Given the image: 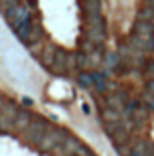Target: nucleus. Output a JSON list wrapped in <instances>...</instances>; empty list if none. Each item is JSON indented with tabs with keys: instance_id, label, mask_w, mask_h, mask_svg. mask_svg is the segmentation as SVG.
<instances>
[{
	"instance_id": "nucleus-11",
	"label": "nucleus",
	"mask_w": 154,
	"mask_h": 156,
	"mask_svg": "<svg viewBox=\"0 0 154 156\" xmlns=\"http://www.w3.org/2000/svg\"><path fill=\"white\" fill-rule=\"evenodd\" d=\"M85 24L93 29H100V31H107V24H105V18L100 15V16H85Z\"/></svg>"
},
{
	"instance_id": "nucleus-2",
	"label": "nucleus",
	"mask_w": 154,
	"mask_h": 156,
	"mask_svg": "<svg viewBox=\"0 0 154 156\" xmlns=\"http://www.w3.org/2000/svg\"><path fill=\"white\" fill-rule=\"evenodd\" d=\"M49 129H51V127H49V122H47L45 118L35 116L33 118V122H31V125L24 131V138H26L29 144L40 145V142L44 140V136L47 134Z\"/></svg>"
},
{
	"instance_id": "nucleus-22",
	"label": "nucleus",
	"mask_w": 154,
	"mask_h": 156,
	"mask_svg": "<svg viewBox=\"0 0 154 156\" xmlns=\"http://www.w3.org/2000/svg\"><path fill=\"white\" fill-rule=\"evenodd\" d=\"M37 5H38V2H37V0H27V7H33V9H37Z\"/></svg>"
},
{
	"instance_id": "nucleus-21",
	"label": "nucleus",
	"mask_w": 154,
	"mask_h": 156,
	"mask_svg": "<svg viewBox=\"0 0 154 156\" xmlns=\"http://www.w3.org/2000/svg\"><path fill=\"white\" fill-rule=\"evenodd\" d=\"M145 91H147L149 94H154V78H151V80L145 82Z\"/></svg>"
},
{
	"instance_id": "nucleus-23",
	"label": "nucleus",
	"mask_w": 154,
	"mask_h": 156,
	"mask_svg": "<svg viewBox=\"0 0 154 156\" xmlns=\"http://www.w3.org/2000/svg\"><path fill=\"white\" fill-rule=\"evenodd\" d=\"M22 102H24V105H29V107L33 105V100L31 98H22Z\"/></svg>"
},
{
	"instance_id": "nucleus-17",
	"label": "nucleus",
	"mask_w": 154,
	"mask_h": 156,
	"mask_svg": "<svg viewBox=\"0 0 154 156\" xmlns=\"http://www.w3.org/2000/svg\"><path fill=\"white\" fill-rule=\"evenodd\" d=\"M89 58H91V67H98V66H100V64L105 60V58L102 56V51H100L98 47H96V49H94V51L89 55Z\"/></svg>"
},
{
	"instance_id": "nucleus-12",
	"label": "nucleus",
	"mask_w": 154,
	"mask_h": 156,
	"mask_svg": "<svg viewBox=\"0 0 154 156\" xmlns=\"http://www.w3.org/2000/svg\"><path fill=\"white\" fill-rule=\"evenodd\" d=\"M102 118H103V123H111V122H121L120 111L111 109V107H105V111L102 113Z\"/></svg>"
},
{
	"instance_id": "nucleus-19",
	"label": "nucleus",
	"mask_w": 154,
	"mask_h": 156,
	"mask_svg": "<svg viewBox=\"0 0 154 156\" xmlns=\"http://www.w3.org/2000/svg\"><path fill=\"white\" fill-rule=\"evenodd\" d=\"M94 49H96V45H94V44H93L89 38H85V40H82V42H80V51H82V53L91 55Z\"/></svg>"
},
{
	"instance_id": "nucleus-5",
	"label": "nucleus",
	"mask_w": 154,
	"mask_h": 156,
	"mask_svg": "<svg viewBox=\"0 0 154 156\" xmlns=\"http://www.w3.org/2000/svg\"><path fill=\"white\" fill-rule=\"evenodd\" d=\"M67 62H69V53L62 47H58V53H56V58H54V64H53V73L54 75H65L67 71Z\"/></svg>"
},
{
	"instance_id": "nucleus-15",
	"label": "nucleus",
	"mask_w": 154,
	"mask_h": 156,
	"mask_svg": "<svg viewBox=\"0 0 154 156\" xmlns=\"http://www.w3.org/2000/svg\"><path fill=\"white\" fill-rule=\"evenodd\" d=\"M136 20H143V22H154V9L152 7H142L136 15Z\"/></svg>"
},
{
	"instance_id": "nucleus-4",
	"label": "nucleus",
	"mask_w": 154,
	"mask_h": 156,
	"mask_svg": "<svg viewBox=\"0 0 154 156\" xmlns=\"http://www.w3.org/2000/svg\"><path fill=\"white\" fill-rule=\"evenodd\" d=\"M56 53H58V47L54 45V44H51V42H47L45 45H44V49L40 51V64L44 66V67H53V64H54V58H56Z\"/></svg>"
},
{
	"instance_id": "nucleus-25",
	"label": "nucleus",
	"mask_w": 154,
	"mask_h": 156,
	"mask_svg": "<svg viewBox=\"0 0 154 156\" xmlns=\"http://www.w3.org/2000/svg\"><path fill=\"white\" fill-rule=\"evenodd\" d=\"M91 156H98V154H94V153H93V154H91Z\"/></svg>"
},
{
	"instance_id": "nucleus-13",
	"label": "nucleus",
	"mask_w": 154,
	"mask_h": 156,
	"mask_svg": "<svg viewBox=\"0 0 154 156\" xmlns=\"http://www.w3.org/2000/svg\"><path fill=\"white\" fill-rule=\"evenodd\" d=\"M76 62H78V69H82V71L91 69V58H89V55H87V53L78 51V53H76Z\"/></svg>"
},
{
	"instance_id": "nucleus-3",
	"label": "nucleus",
	"mask_w": 154,
	"mask_h": 156,
	"mask_svg": "<svg viewBox=\"0 0 154 156\" xmlns=\"http://www.w3.org/2000/svg\"><path fill=\"white\" fill-rule=\"evenodd\" d=\"M64 151L67 153L69 156H91L93 153L80 142L76 140L75 136H69L67 140H65V144H64Z\"/></svg>"
},
{
	"instance_id": "nucleus-7",
	"label": "nucleus",
	"mask_w": 154,
	"mask_h": 156,
	"mask_svg": "<svg viewBox=\"0 0 154 156\" xmlns=\"http://www.w3.org/2000/svg\"><path fill=\"white\" fill-rule=\"evenodd\" d=\"M82 7L85 16H100L102 15V2L100 0H82Z\"/></svg>"
},
{
	"instance_id": "nucleus-18",
	"label": "nucleus",
	"mask_w": 154,
	"mask_h": 156,
	"mask_svg": "<svg viewBox=\"0 0 154 156\" xmlns=\"http://www.w3.org/2000/svg\"><path fill=\"white\" fill-rule=\"evenodd\" d=\"M143 75L147 76V80L154 78V60H143Z\"/></svg>"
},
{
	"instance_id": "nucleus-1",
	"label": "nucleus",
	"mask_w": 154,
	"mask_h": 156,
	"mask_svg": "<svg viewBox=\"0 0 154 156\" xmlns=\"http://www.w3.org/2000/svg\"><path fill=\"white\" fill-rule=\"evenodd\" d=\"M71 134L65 129H62V127H51L47 131V134L44 136V140L40 142L38 149L42 153H51L54 149H64V144H65V140Z\"/></svg>"
},
{
	"instance_id": "nucleus-14",
	"label": "nucleus",
	"mask_w": 154,
	"mask_h": 156,
	"mask_svg": "<svg viewBox=\"0 0 154 156\" xmlns=\"http://www.w3.org/2000/svg\"><path fill=\"white\" fill-rule=\"evenodd\" d=\"M31 27H33V24H31V20H27V22H22L15 31H16V35H18V38L22 40H27L29 37V33H31Z\"/></svg>"
},
{
	"instance_id": "nucleus-8",
	"label": "nucleus",
	"mask_w": 154,
	"mask_h": 156,
	"mask_svg": "<svg viewBox=\"0 0 154 156\" xmlns=\"http://www.w3.org/2000/svg\"><path fill=\"white\" fill-rule=\"evenodd\" d=\"M85 37L91 40L98 49H102L103 47V42L107 38V33L105 31H100V29H93V27H87V31H85Z\"/></svg>"
},
{
	"instance_id": "nucleus-24",
	"label": "nucleus",
	"mask_w": 154,
	"mask_h": 156,
	"mask_svg": "<svg viewBox=\"0 0 154 156\" xmlns=\"http://www.w3.org/2000/svg\"><path fill=\"white\" fill-rule=\"evenodd\" d=\"M145 7H152L154 9V0H145Z\"/></svg>"
},
{
	"instance_id": "nucleus-20",
	"label": "nucleus",
	"mask_w": 154,
	"mask_h": 156,
	"mask_svg": "<svg viewBox=\"0 0 154 156\" xmlns=\"http://www.w3.org/2000/svg\"><path fill=\"white\" fill-rule=\"evenodd\" d=\"M78 69V62H76V53H69V62H67V71L75 73Z\"/></svg>"
},
{
	"instance_id": "nucleus-16",
	"label": "nucleus",
	"mask_w": 154,
	"mask_h": 156,
	"mask_svg": "<svg viewBox=\"0 0 154 156\" xmlns=\"http://www.w3.org/2000/svg\"><path fill=\"white\" fill-rule=\"evenodd\" d=\"M78 83L82 85V87H93L94 85V78H93V75L91 73H87V71H82L80 75H78Z\"/></svg>"
},
{
	"instance_id": "nucleus-10",
	"label": "nucleus",
	"mask_w": 154,
	"mask_h": 156,
	"mask_svg": "<svg viewBox=\"0 0 154 156\" xmlns=\"http://www.w3.org/2000/svg\"><path fill=\"white\" fill-rule=\"evenodd\" d=\"M42 38H44V27H42V24H33V27H31V33H29V37H27V40H26V44L27 45H33V44H38V42H42Z\"/></svg>"
},
{
	"instance_id": "nucleus-9",
	"label": "nucleus",
	"mask_w": 154,
	"mask_h": 156,
	"mask_svg": "<svg viewBox=\"0 0 154 156\" xmlns=\"http://www.w3.org/2000/svg\"><path fill=\"white\" fill-rule=\"evenodd\" d=\"M33 115L27 111V109H20L18 111V116L15 120V127L18 129V131H26L29 125H31V122H33Z\"/></svg>"
},
{
	"instance_id": "nucleus-6",
	"label": "nucleus",
	"mask_w": 154,
	"mask_h": 156,
	"mask_svg": "<svg viewBox=\"0 0 154 156\" xmlns=\"http://www.w3.org/2000/svg\"><path fill=\"white\" fill-rule=\"evenodd\" d=\"M134 33L143 37V38L154 40V24L152 22H143V20H136L134 22Z\"/></svg>"
}]
</instances>
